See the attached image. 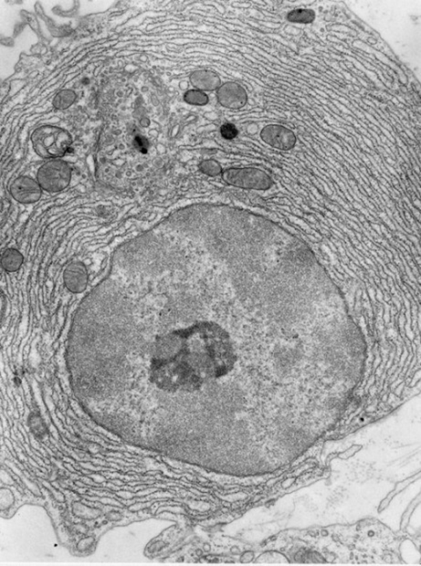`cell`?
I'll use <instances>...</instances> for the list:
<instances>
[{
	"mask_svg": "<svg viewBox=\"0 0 421 566\" xmlns=\"http://www.w3.org/2000/svg\"><path fill=\"white\" fill-rule=\"evenodd\" d=\"M72 179V169L61 160L48 161L40 167L37 174V182L42 190L49 193H59L69 186Z\"/></svg>",
	"mask_w": 421,
	"mask_h": 566,
	"instance_id": "4",
	"label": "cell"
},
{
	"mask_svg": "<svg viewBox=\"0 0 421 566\" xmlns=\"http://www.w3.org/2000/svg\"><path fill=\"white\" fill-rule=\"evenodd\" d=\"M262 141L273 149L290 150L296 144V136L289 128L281 125H268L261 132Z\"/></svg>",
	"mask_w": 421,
	"mask_h": 566,
	"instance_id": "5",
	"label": "cell"
},
{
	"mask_svg": "<svg viewBox=\"0 0 421 566\" xmlns=\"http://www.w3.org/2000/svg\"><path fill=\"white\" fill-rule=\"evenodd\" d=\"M191 84L199 91H215L220 88L221 80L215 72L209 70H199L191 73Z\"/></svg>",
	"mask_w": 421,
	"mask_h": 566,
	"instance_id": "9",
	"label": "cell"
},
{
	"mask_svg": "<svg viewBox=\"0 0 421 566\" xmlns=\"http://www.w3.org/2000/svg\"><path fill=\"white\" fill-rule=\"evenodd\" d=\"M220 133L222 138L227 139V140H231V139L236 138L238 134H239L236 127L232 124L223 125L220 128Z\"/></svg>",
	"mask_w": 421,
	"mask_h": 566,
	"instance_id": "15",
	"label": "cell"
},
{
	"mask_svg": "<svg viewBox=\"0 0 421 566\" xmlns=\"http://www.w3.org/2000/svg\"><path fill=\"white\" fill-rule=\"evenodd\" d=\"M31 141L35 152L40 157L58 160L71 150L73 138L62 128L43 125L32 134Z\"/></svg>",
	"mask_w": 421,
	"mask_h": 566,
	"instance_id": "2",
	"label": "cell"
},
{
	"mask_svg": "<svg viewBox=\"0 0 421 566\" xmlns=\"http://www.w3.org/2000/svg\"><path fill=\"white\" fill-rule=\"evenodd\" d=\"M227 184L246 190H264L272 187V177L257 168H231L222 172Z\"/></svg>",
	"mask_w": 421,
	"mask_h": 566,
	"instance_id": "3",
	"label": "cell"
},
{
	"mask_svg": "<svg viewBox=\"0 0 421 566\" xmlns=\"http://www.w3.org/2000/svg\"><path fill=\"white\" fill-rule=\"evenodd\" d=\"M64 285L72 293H81L88 285V271L81 262H73L68 265L64 273Z\"/></svg>",
	"mask_w": 421,
	"mask_h": 566,
	"instance_id": "8",
	"label": "cell"
},
{
	"mask_svg": "<svg viewBox=\"0 0 421 566\" xmlns=\"http://www.w3.org/2000/svg\"><path fill=\"white\" fill-rule=\"evenodd\" d=\"M76 94L73 90H62L56 95L53 100V106L59 110H65L69 108L75 102Z\"/></svg>",
	"mask_w": 421,
	"mask_h": 566,
	"instance_id": "11",
	"label": "cell"
},
{
	"mask_svg": "<svg viewBox=\"0 0 421 566\" xmlns=\"http://www.w3.org/2000/svg\"><path fill=\"white\" fill-rule=\"evenodd\" d=\"M218 102L223 108L238 110L244 108L248 102V94L240 84L235 82H227L217 90Z\"/></svg>",
	"mask_w": 421,
	"mask_h": 566,
	"instance_id": "7",
	"label": "cell"
},
{
	"mask_svg": "<svg viewBox=\"0 0 421 566\" xmlns=\"http://www.w3.org/2000/svg\"><path fill=\"white\" fill-rule=\"evenodd\" d=\"M287 20L292 23H311L316 20V13L311 10H295L288 13Z\"/></svg>",
	"mask_w": 421,
	"mask_h": 566,
	"instance_id": "12",
	"label": "cell"
},
{
	"mask_svg": "<svg viewBox=\"0 0 421 566\" xmlns=\"http://www.w3.org/2000/svg\"><path fill=\"white\" fill-rule=\"evenodd\" d=\"M155 349L150 379L169 393H195L227 376L236 360L225 330L207 322L163 336Z\"/></svg>",
	"mask_w": 421,
	"mask_h": 566,
	"instance_id": "1",
	"label": "cell"
},
{
	"mask_svg": "<svg viewBox=\"0 0 421 566\" xmlns=\"http://www.w3.org/2000/svg\"><path fill=\"white\" fill-rule=\"evenodd\" d=\"M23 256L17 249L9 248L1 257V265L7 272H16L23 264Z\"/></svg>",
	"mask_w": 421,
	"mask_h": 566,
	"instance_id": "10",
	"label": "cell"
},
{
	"mask_svg": "<svg viewBox=\"0 0 421 566\" xmlns=\"http://www.w3.org/2000/svg\"><path fill=\"white\" fill-rule=\"evenodd\" d=\"M133 145H135L136 149L139 150L141 153H144V154H146L149 147V140L142 136H136L135 141H133Z\"/></svg>",
	"mask_w": 421,
	"mask_h": 566,
	"instance_id": "16",
	"label": "cell"
},
{
	"mask_svg": "<svg viewBox=\"0 0 421 566\" xmlns=\"http://www.w3.org/2000/svg\"><path fill=\"white\" fill-rule=\"evenodd\" d=\"M184 100L190 105L206 106L209 103V97L204 92L194 89L186 93Z\"/></svg>",
	"mask_w": 421,
	"mask_h": 566,
	"instance_id": "13",
	"label": "cell"
},
{
	"mask_svg": "<svg viewBox=\"0 0 421 566\" xmlns=\"http://www.w3.org/2000/svg\"><path fill=\"white\" fill-rule=\"evenodd\" d=\"M199 169L204 174L209 175V176L216 177L218 175L222 174L223 169L220 164L218 161L213 160H207L202 161Z\"/></svg>",
	"mask_w": 421,
	"mask_h": 566,
	"instance_id": "14",
	"label": "cell"
},
{
	"mask_svg": "<svg viewBox=\"0 0 421 566\" xmlns=\"http://www.w3.org/2000/svg\"><path fill=\"white\" fill-rule=\"evenodd\" d=\"M10 190L12 198L23 204H35L42 194V188L39 182L26 176L16 179L10 185Z\"/></svg>",
	"mask_w": 421,
	"mask_h": 566,
	"instance_id": "6",
	"label": "cell"
}]
</instances>
